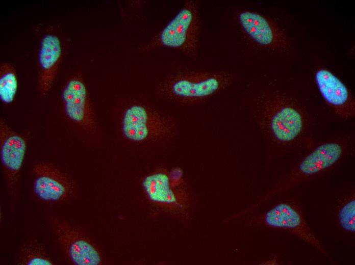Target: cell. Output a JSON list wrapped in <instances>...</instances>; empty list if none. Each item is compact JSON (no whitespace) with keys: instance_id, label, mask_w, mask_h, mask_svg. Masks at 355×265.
Returning a JSON list of instances; mask_svg holds the SVG:
<instances>
[{"instance_id":"1","label":"cell","mask_w":355,"mask_h":265,"mask_svg":"<svg viewBox=\"0 0 355 265\" xmlns=\"http://www.w3.org/2000/svg\"><path fill=\"white\" fill-rule=\"evenodd\" d=\"M258 125L277 155L299 147L310 148L311 121L295 99L278 91L267 92L256 101L252 112Z\"/></svg>"},{"instance_id":"2","label":"cell","mask_w":355,"mask_h":265,"mask_svg":"<svg viewBox=\"0 0 355 265\" xmlns=\"http://www.w3.org/2000/svg\"><path fill=\"white\" fill-rule=\"evenodd\" d=\"M354 140V134L350 133L313 144L252 206H259L335 169L353 153Z\"/></svg>"},{"instance_id":"3","label":"cell","mask_w":355,"mask_h":265,"mask_svg":"<svg viewBox=\"0 0 355 265\" xmlns=\"http://www.w3.org/2000/svg\"><path fill=\"white\" fill-rule=\"evenodd\" d=\"M242 215L244 217L245 222L251 226L283 231L296 236L334 263L324 246L309 227L299 203L294 198H281L263 211L246 209Z\"/></svg>"},{"instance_id":"4","label":"cell","mask_w":355,"mask_h":265,"mask_svg":"<svg viewBox=\"0 0 355 265\" xmlns=\"http://www.w3.org/2000/svg\"><path fill=\"white\" fill-rule=\"evenodd\" d=\"M235 75L226 71H191L168 77L161 91L168 98L187 104L204 102L232 85Z\"/></svg>"},{"instance_id":"5","label":"cell","mask_w":355,"mask_h":265,"mask_svg":"<svg viewBox=\"0 0 355 265\" xmlns=\"http://www.w3.org/2000/svg\"><path fill=\"white\" fill-rule=\"evenodd\" d=\"M200 29L199 3L195 0L186 1L172 19L140 49L146 51L158 47L170 48L196 59Z\"/></svg>"},{"instance_id":"6","label":"cell","mask_w":355,"mask_h":265,"mask_svg":"<svg viewBox=\"0 0 355 265\" xmlns=\"http://www.w3.org/2000/svg\"><path fill=\"white\" fill-rule=\"evenodd\" d=\"M172 124L160 113L143 105L134 104L124 111L121 129L127 139L141 142L169 136L173 131Z\"/></svg>"},{"instance_id":"7","label":"cell","mask_w":355,"mask_h":265,"mask_svg":"<svg viewBox=\"0 0 355 265\" xmlns=\"http://www.w3.org/2000/svg\"><path fill=\"white\" fill-rule=\"evenodd\" d=\"M27 150V141L1 118L0 159L7 182L11 206L15 202L20 172Z\"/></svg>"},{"instance_id":"8","label":"cell","mask_w":355,"mask_h":265,"mask_svg":"<svg viewBox=\"0 0 355 265\" xmlns=\"http://www.w3.org/2000/svg\"><path fill=\"white\" fill-rule=\"evenodd\" d=\"M142 187L147 199L153 205L175 216L187 213L190 202L188 193L183 186L172 188L166 171H158L146 176Z\"/></svg>"},{"instance_id":"9","label":"cell","mask_w":355,"mask_h":265,"mask_svg":"<svg viewBox=\"0 0 355 265\" xmlns=\"http://www.w3.org/2000/svg\"><path fill=\"white\" fill-rule=\"evenodd\" d=\"M58 242L68 259L77 265H99L103 262L96 246L82 232L67 221L57 217L51 219Z\"/></svg>"},{"instance_id":"10","label":"cell","mask_w":355,"mask_h":265,"mask_svg":"<svg viewBox=\"0 0 355 265\" xmlns=\"http://www.w3.org/2000/svg\"><path fill=\"white\" fill-rule=\"evenodd\" d=\"M33 191L40 201L58 203L70 199L74 192L71 179L55 166L39 162L33 168Z\"/></svg>"},{"instance_id":"11","label":"cell","mask_w":355,"mask_h":265,"mask_svg":"<svg viewBox=\"0 0 355 265\" xmlns=\"http://www.w3.org/2000/svg\"><path fill=\"white\" fill-rule=\"evenodd\" d=\"M64 114L72 122L87 131L95 127V115L82 77L75 74L68 78L61 92Z\"/></svg>"},{"instance_id":"12","label":"cell","mask_w":355,"mask_h":265,"mask_svg":"<svg viewBox=\"0 0 355 265\" xmlns=\"http://www.w3.org/2000/svg\"><path fill=\"white\" fill-rule=\"evenodd\" d=\"M236 18L243 33L259 46L274 50L286 45L282 32L264 15L252 10H241L236 13Z\"/></svg>"},{"instance_id":"13","label":"cell","mask_w":355,"mask_h":265,"mask_svg":"<svg viewBox=\"0 0 355 265\" xmlns=\"http://www.w3.org/2000/svg\"><path fill=\"white\" fill-rule=\"evenodd\" d=\"M314 80L321 97L338 117L343 120L354 117V100L341 80L327 69L319 68Z\"/></svg>"},{"instance_id":"14","label":"cell","mask_w":355,"mask_h":265,"mask_svg":"<svg viewBox=\"0 0 355 265\" xmlns=\"http://www.w3.org/2000/svg\"><path fill=\"white\" fill-rule=\"evenodd\" d=\"M63 57V46L56 33L48 32L41 37L37 54V88L45 96L50 91Z\"/></svg>"},{"instance_id":"15","label":"cell","mask_w":355,"mask_h":265,"mask_svg":"<svg viewBox=\"0 0 355 265\" xmlns=\"http://www.w3.org/2000/svg\"><path fill=\"white\" fill-rule=\"evenodd\" d=\"M16 264L20 265H53L55 263L42 244L31 239L20 247Z\"/></svg>"},{"instance_id":"16","label":"cell","mask_w":355,"mask_h":265,"mask_svg":"<svg viewBox=\"0 0 355 265\" xmlns=\"http://www.w3.org/2000/svg\"><path fill=\"white\" fill-rule=\"evenodd\" d=\"M337 222L345 233L353 237L355 233V192L352 188L346 192L336 207Z\"/></svg>"},{"instance_id":"17","label":"cell","mask_w":355,"mask_h":265,"mask_svg":"<svg viewBox=\"0 0 355 265\" xmlns=\"http://www.w3.org/2000/svg\"><path fill=\"white\" fill-rule=\"evenodd\" d=\"M18 89L16 70L11 63L2 62L0 64V100L5 104L12 103L14 100Z\"/></svg>"},{"instance_id":"18","label":"cell","mask_w":355,"mask_h":265,"mask_svg":"<svg viewBox=\"0 0 355 265\" xmlns=\"http://www.w3.org/2000/svg\"><path fill=\"white\" fill-rule=\"evenodd\" d=\"M170 185L173 188H178L183 186V173L180 168L172 169L168 173Z\"/></svg>"}]
</instances>
